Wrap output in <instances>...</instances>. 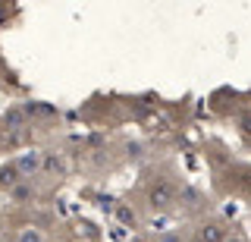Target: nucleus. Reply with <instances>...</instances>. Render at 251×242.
<instances>
[{"label":"nucleus","instance_id":"1","mask_svg":"<svg viewBox=\"0 0 251 242\" xmlns=\"http://www.w3.org/2000/svg\"><path fill=\"white\" fill-rule=\"evenodd\" d=\"M148 198H151V208H157V211H167V208L173 205V201H176V186L163 179V183H157L154 189H151V195H148Z\"/></svg>","mask_w":251,"mask_h":242},{"label":"nucleus","instance_id":"2","mask_svg":"<svg viewBox=\"0 0 251 242\" xmlns=\"http://www.w3.org/2000/svg\"><path fill=\"white\" fill-rule=\"evenodd\" d=\"M16 170H19L22 176L38 173V170H41V151H28V154H22V158L16 161Z\"/></svg>","mask_w":251,"mask_h":242},{"label":"nucleus","instance_id":"3","mask_svg":"<svg viewBox=\"0 0 251 242\" xmlns=\"http://www.w3.org/2000/svg\"><path fill=\"white\" fill-rule=\"evenodd\" d=\"M22 183V173L16 170V163H6V167H0V189H16V186Z\"/></svg>","mask_w":251,"mask_h":242},{"label":"nucleus","instance_id":"4","mask_svg":"<svg viewBox=\"0 0 251 242\" xmlns=\"http://www.w3.org/2000/svg\"><path fill=\"white\" fill-rule=\"evenodd\" d=\"M220 239H223V230H220L217 223H207L201 230V242H220Z\"/></svg>","mask_w":251,"mask_h":242},{"label":"nucleus","instance_id":"5","mask_svg":"<svg viewBox=\"0 0 251 242\" xmlns=\"http://www.w3.org/2000/svg\"><path fill=\"white\" fill-rule=\"evenodd\" d=\"M6 126H10V129H22V126H25V110H19V107L10 110V113H6Z\"/></svg>","mask_w":251,"mask_h":242},{"label":"nucleus","instance_id":"6","mask_svg":"<svg viewBox=\"0 0 251 242\" xmlns=\"http://www.w3.org/2000/svg\"><path fill=\"white\" fill-rule=\"evenodd\" d=\"M19 242H44V236H41V233H38V230H22Z\"/></svg>","mask_w":251,"mask_h":242},{"label":"nucleus","instance_id":"7","mask_svg":"<svg viewBox=\"0 0 251 242\" xmlns=\"http://www.w3.org/2000/svg\"><path fill=\"white\" fill-rule=\"evenodd\" d=\"M60 167H63L60 158H47V161H44V170H60Z\"/></svg>","mask_w":251,"mask_h":242},{"label":"nucleus","instance_id":"8","mask_svg":"<svg viewBox=\"0 0 251 242\" xmlns=\"http://www.w3.org/2000/svg\"><path fill=\"white\" fill-rule=\"evenodd\" d=\"M120 220H126V223H129V220H135V214H132L129 208H120Z\"/></svg>","mask_w":251,"mask_h":242},{"label":"nucleus","instance_id":"9","mask_svg":"<svg viewBox=\"0 0 251 242\" xmlns=\"http://www.w3.org/2000/svg\"><path fill=\"white\" fill-rule=\"evenodd\" d=\"M151 226H154V230H167V220H163V217L157 220V217H154V223H151Z\"/></svg>","mask_w":251,"mask_h":242},{"label":"nucleus","instance_id":"10","mask_svg":"<svg viewBox=\"0 0 251 242\" xmlns=\"http://www.w3.org/2000/svg\"><path fill=\"white\" fill-rule=\"evenodd\" d=\"M157 242H182V239H179V236H160Z\"/></svg>","mask_w":251,"mask_h":242},{"label":"nucleus","instance_id":"11","mask_svg":"<svg viewBox=\"0 0 251 242\" xmlns=\"http://www.w3.org/2000/svg\"><path fill=\"white\" fill-rule=\"evenodd\" d=\"M245 132H251V116H248V120H245Z\"/></svg>","mask_w":251,"mask_h":242},{"label":"nucleus","instance_id":"12","mask_svg":"<svg viewBox=\"0 0 251 242\" xmlns=\"http://www.w3.org/2000/svg\"><path fill=\"white\" fill-rule=\"evenodd\" d=\"M226 242H245V239H242V236H235V239H226Z\"/></svg>","mask_w":251,"mask_h":242}]
</instances>
